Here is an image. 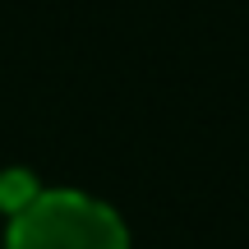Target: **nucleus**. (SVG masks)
<instances>
[{
    "label": "nucleus",
    "mask_w": 249,
    "mask_h": 249,
    "mask_svg": "<svg viewBox=\"0 0 249 249\" xmlns=\"http://www.w3.org/2000/svg\"><path fill=\"white\" fill-rule=\"evenodd\" d=\"M9 249H129V231L102 198L37 189L9 213Z\"/></svg>",
    "instance_id": "1"
}]
</instances>
